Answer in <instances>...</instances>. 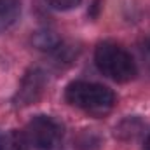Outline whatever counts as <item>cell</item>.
<instances>
[{
    "label": "cell",
    "mask_w": 150,
    "mask_h": 150,
    "mask_svg": "<svg viewBox=\"0 0 150 150\" xmlns=\"http://www.w3.org/2000/svg\"><path fill=\"white\" fill-rule=\"evenodd\" d=\"M65 98L70 105L82 108L93 115H103L110 112L115 103V94L112 89L94 82H72L67 91Z\"/></svg>",
    "instance_id": "1"
},
{
    "label": "cell",
    "mask_w": 150,
    "mask_h": 150,
    "mask_svg": "<svg viewBox=\"0 0 150 150\" xmlns=\"http://www.w3.org/2000/svg\"><path fill=\"white\" fill-rule=\"evenodd\" d=\"M94 61L100 72L115 82H127L136 75V63L133 56L113 42H101L96 47Z\"/></svg>",
    "instance_id": "2"
},
{
    "label": "cell",
    "mask_w": 150,
    "mask_h": 150,
    "mask_svg": "<svg viewBox=\"0 0 150 150\" xmlns=\"http://www.w3.org/2000/svg\"><path fill=\"white\" fill-rule=\"evenodd\" d=\"M25 138L37 150H56L61 145L63 129L52 117L37 115L28 122Z\"/></svg>",
    "instance_id": "3"
},
{
    "label": "cell",
    "mask_w": 150,
    "mask_h": 150,
    "mask_svg": "<svg viewBox=\"0 0 150 150\" xmlns=\"http://www.w3.org/2000/svg\"><path fill=\"white\" fill-rule=\"evenodd\" d=\"M42 87H44V77L38 70H33L26 75L19 86V91H18V100L21 101L19 105H30L32 101H35L40 93H42Z\"/></svg>",
    "instance_id": "4"
},
{
    "label": "cell",
    "mask_w": 150,
    "mask_h": 150,
    "mask_svg": "<svg viewBox=\"0 0 150 150\" xmlns=\"http://www.w3.org/2000/svg\"><path fill=\"white\" fill-rule=\"evenodd\" d=\"M21 14V0H0V33L9 30Z\"/></svg>",
    "instance_id": "5"
},
{
    "label": "cell",
    "mask_w": 150,
    "mask_h": 150,
    "mask_svg": "<svg viewBox=\"0 0 150 150\" xmlns=\"http://www.w3.org/2000/svg\"><path fill=\"white\" fill-rule=\"evenodd\" d=\"M33 45L40 51H52L59 47V37L51 30H40L33 35Z\"/></svg>",
    "instance_id": "6"
},
{
    "label": "cell",
    "mask_w": 150,
    "mask_h": 150,
    "mask_svg": "<svg viewBox=\"0 0 150 150\" xmlns=\"http://www.w3.org/2000/svg\"><path fill=\"white\" fill-rule=\"evenodd\" d=\"M49 4L54 7V9H59V11H68V9H74L80 4V0H49Z\"/></svg>",
    "instance_id": "7"
},
{
    "label": "cell",
    "mask_w": 150,
    "mask_h": 150,
    "mask_svg": "<svg viewBox=\"0 0 150 150\" xmlns=\"http://www.w3.org/2000/svg\"><path fill=\"white\" fill-rule=\"evenodd\" d=\"M0 150H5V138L0 134Z\"/></svg>",
    "instance_id": "8"
},
{
    "label": "cell",
    "mask_w": 150,
    "mask_h": 150,
    "mask_svg": "<svg viewBox=\"0 0 150 150\" xmlns=\"http://www.w3.org/2000/svg\"><path fill=\"white\" fill-rule=\"evenodd\" d=\"M145 150H150V136L147 138V142H145Z\"/></svg>",
    "instance_id": "9"
}]
</instances>
